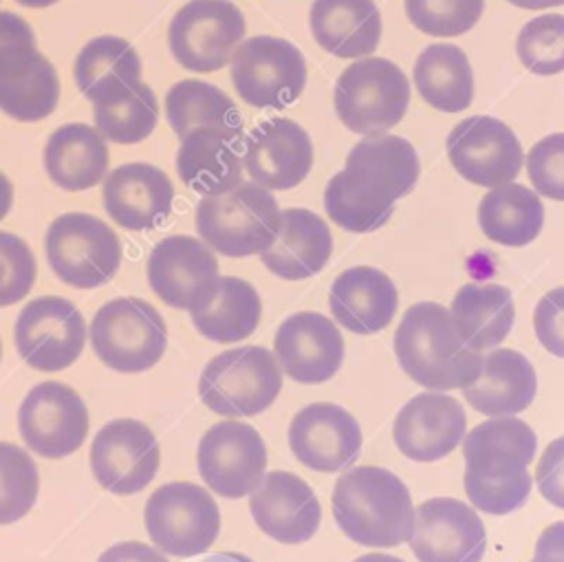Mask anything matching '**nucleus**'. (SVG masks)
<instances>
[{
	"instance_id": "nucleus-49",
	"label": "nucleus",
	"mask_w": 564,
	"mask_h": 562,
	"mask_svg": "<svg viewBox=\"0 0 564 562\" xmlns=\"http://www.w3.org/2000/svg\"><path fill=\"white\" fill-rule=\"evenodd\" d=\"M535 555L564 562V520L549 525L540 533V538L535 542Z\"/></svg>"
},
{
	"instance_id": "nucleus-51",
	"label": "nucleus",
	"mask_w": 564,
	"mask_h": 562,
	"mask_svg": "<svg viewBox=\"0 0 564 562\" xmlns=\"http://www.w3.org/2000/svg\"><path fill=\"white\" fill-rule=\"evenodd\" d=\"M507 2H511L513 7H520V9H546V7L564 4V0H507Z\"/></svg>"
},
{
	"instance_id": "nucleus-14",
	"label": "nucleus",
	"mask_w": 564,
	"mask_h": 562,
	"mask_svg": "<svg viewBox=\"0 0 564 562\" xmlns=\"http://www.w3.org/2000/svg\"><path fill=\"white\" fill-rule=\"evenodd\" d=\"M218 260L212 249L187 234L159 240L148 258V282L172 309L196 311L218 287Z\"/></svg>"
},
{
	"instance_id": "nucleus-15",
	"label": "nucleus",
	"mask_w": 564,
	"mask_h": 562,
	"mask_svg": "<svg viewBox=\"0 0 564 562\" xmlns=\"http://www.w3.org/2000/svg\"><path fill=\"white\" fill-rule=\"evenodd\" d=\"M198 474L223 498L251 494L267 469V447L253 425L220 421L198 443Z\"/></svg>"
},
{
	"instance_id": "nucleus-50",
	"label": "nucleus",
	"mask_w": 564,
	"mask_h": 562,
	"mask_svg": "<svg viewBox=\"0 0 564 562\" xmlns=\"http://www.w3.org/2000/svg\"><path fill=\"white\" fill-rule=\"evenodd\" d=\"M11 205H13V185L7 179V174L0 172V220L9 214Z\"/></svg>"
},
{
	"instance_id": "nucleus-5",
	"label": "nucleus",
	"mask_w": 564,
	"mask_h": 562,
	"mask_svg": "<svg viewBox=\"0 0 564 562\" xmlns=\"http://www.w3.org/2000/svg\"><path fill=\"white\" fill-rule=\"evenodd\" d=\"M280 227V207L271 190L238 183L229 192L203 196L196 205V231L207 247L229 258L262 253Z\"/></svg>"
},
{
	"instance_id": "nucleus-19",
	"label": "nucleus",
	"mask_w": 564,
	"mask_h": 562,
	"mask_svg": "<svg viewBox=\"0 0 564 562\" xmlns=\"http://www.w3.org/2000/svg\"><path fill=\"white\" fill-rule=\"evenodd\" d=\"M410 549L419 562H480L487 547L478 514L456 498H430L414 511Z\"/></svg>"
},
{
	"instance_id": "nucleus-20",
	"label": "nucleus",
	"mask_w": 564,
	"mask_h": 562,
	"mask_svg": "<svg viewBox=\"0 0 564 562\" xmlns=\"http://www.w3.org/2000/svg\"><path fill=\"white\" fill-rule=\"evenodd\" d=\"M242 167L267 190H291L313 167L311 137L293 119H264L242 139Z\"/></svg>"
},
{
	"instance_id": "nucleus-34",
	"label": "nucleus",
	"mask_w": 564,
	"mask_h": 562,
	"mask_svg": "<svg viewBox=\"0 0 564 562\" xmlns=\"http://www.w3.org/2000/svg\"><path fill=\"white\" fill-rule=\"evenodd\" d=\"M452 320L460 337L474 348H494L505 342L513 326L516 309L507 287L469 282L452 300Z\"/></svg>"
},
{
	"instance_id": "nucleus-37",
	"label": "nucleus",
	"mask_w": 564,
	"mask_h": 562,
	"mask_svg": "<svg viewBox=\"0 0 564 562\" xmlns=\"http://www.w3.org/2000/svg\"><path fill=\"white\" fill-rule=\"evenodd\" d=\"M419 95L441 112H460L474 99V75L467 53L456 44L425 46L414 64Z\"/></svg>"
},
{
	"instance_id": "nucleus-56",
	"label": "nucleus",
	"mask_w": 564,
	"mask_h": 562,
	"mask_svg": "<svg viewBox=\"0 0 564 562\" xmlns=\"http://www.w3.org/2000/svg\"><path fill=\"white\" fill-rule=\"evenodd\" d=\"M0 357H2V346H0Z\"/></svg>"
},
{
	"instance_id": "nucleus-9",
	"label": "nucleus",
	"mask_w": 564,
	"mask_h": 562,
	"mask_svg": "<svg viewBox=\"0 0 564 562\" xmlns=\"http://www.w3.org/2000/svg\"><path fill=\"white\" fill-rule=\"evenodd\" d=\"M44 249L53 273L75 289L106 284L121 264L119 236L86 212L57 216L46 229Z\"/></svg>"
},
{
	"instance_id": "nucleus-40",
	"label": "nucleus",
	"mask_w": 564,
	"mask_h": 562,
	"mask_svg": "<svg viewBox=\"0 0 564 562\" xmlns=\"http://www.w3.org/2000/svg\"><path fill=\"white\" fill-rule=\"evenodd\" d=\"M40 474L33 458L13 443L0 441V525L24 518L37 500Z\"/></svg>"
},
{
	"instance_id": "nucleus-26",
	"label": "nucleus",
	"mask_w": 564,
	"mask_h": 562,
	"mask_svg": "<svg viewBox=\"0 0 564 562\" xmlns=\"http://www.w3.org/2000/svg\"><path fill=\"white\" fill-rule=\"evenodd\" d=\"M242 139L225 128H194L176 152L178 179L203 196L229 192L242 183Z\"/></svg>"
},
{
	"instance_id": "nucleus-33",
	"label": "nucleus",
	"mask_w": 564,
	"mask_h": 562,
	"mask_svg": "<svg viewBox=\"0 0 564 562\" xmlns=\"http://www.w3.org/2000/svg\"><path fill=\"white\" fill-rule=\"evenodd\" d=\"M73 75L79 93L95 104L139 84L141 57L128 40L97 35L77 53Z\"/></svg>"
},
{
	"instance_id": "nucleus-36",
	"label": "nucleus",
	"mask_w": 564,
	"mask_h": 562,
	"mask_svg": "<svg viewBox=\"0 0 564 562\" xmlns=\"http://www.w3.org/2000/svg\"><path fill=\"white\" fill-rule=\"evenodd\" d=\"M196 331L218 344H236L247 339L260 324L262 302L253 284L236 275H220L214 298L189 311Z\"/></svg>"
},
{
	"instance_id": "nucleus-23",
	"label": "nucleus",
	"mask_w": 564,
	"mask_h": 562,
	"mask_svg": "<svg viewBox=\"0 0 564 562\" xmlns=\"http://www.w3.org/2000/svg\"><path fill=\"white\" fill-rule=\"evenodd\" d=\"M467 417L463 406L443 392H421L397 414L392 439L397 450L419 463L447 456L463 439Z\"/></svg>"
},
{
	"instance_id": "nucleus-29",
	"label": "nucleus",
	"mask_w": 564,
	"mask_h": 562,
	"mask_svg": "<svg viewBox=\"0 0 564 562\" xmlns=\"http://www.w3.org/2000/svg\"><path fill=\"white\" fill-rule=\"evenodd\" d=\"M328 304L344 328L372 335L392 322L399 293L383 271L375 267H352L335 278Z\"/></svg>"
},
{
	"instance_id": "nucleus-4",
	"label": "nucleus",
	"mask_w": 564,
	"mask_h": 562,
	"mask_svg": "<svg viewBox=\"0 0 564 562\" xmlns=\"http://www.w3.org/2000/svg\"><path fill=\"white\" fill-rule=\"evenodd\" d=\"M333 516L350 540L397 547L412 536L414 505L403 480L377 465L346 469L333 489Z\"/></svg>"
},
{
	"instance_id": "nucleus-22",
	"label": "nucleus",
	"mask_w": 564,
	"mask_h": 562,
	"mask_svg": "<svg viewBox=\"0 0 564 562\" xmlns=\"http://www.w3.org/2000/svg\"><path fill=\"white\" fill-rule=\"evenodd\" d=\"M273 350L280 368L293 381L322 383L344 361V337L326 315L300 311L278 326Z\"/></svg>"
},
{
	"instance_id": "nucleus-43",
	"label": "nucleus",
	"mask_w": 564,
	"mask_h": 562,
	"mask_svg": "<svg viewBox=\"0 0 564 562\" xmlns=\"http://www.w3.org/2000/svg\"><path fill=\"white\" fill-rule=\"evenodd\" d=\"M37 262L31 247L11 231H0V306H11L33 289Z\"/></svg>"
},
{
	"instance_id": "nucleus-13",
	"label": "nucleus",
	"mask_w": 564,
	"mask_h": 562,
	"mask_svg": "<svg viewBox=\"0 0 564 562\" xmlns=\"http://www.w3.org/2000/svg\"><path fill=\"white\" fill-rule=\"evenodd\" d=\"M13 339L18 355L35 370L57 372L68 368L84 350L86 322L66 298L42 295L18 315Z\"/></svg>"
},
{
	"instance_id": "nucleus-52",
	"label": "nucleus",
	"mask_w": 564,
	"mask_h": 562,
	"mask_svg": "<svg viewBox=\"0 0 564 562\" xmlns=\"http://www.w3.org/2000/svg\"><path fill=\"white\" fill-rule=\"evenodd\" d=\"M203 562H253V560L242 555V553H227V551H223V553L207 555Z\"/></svg>"
},
{
	"instance_id": "nucleus-45",
	"label": "nucleus",
	"mask_w": 564,
	"mask_h": 562,
	"mask_svg": "<svg viewBox=\"0 0 564 562\" xmlns=\"http://www.w3.org/2000/svg\"><path fill=\"white\" fill-rule=\"evenodd\" d=\"M533 331L538 342L555 357L564 359V287L544 293L533 309Z\"/></svg>"
},
{
	"instance_id": "nucleus-11",
	"label": "nucleus",
	"mask_w": 564,
	"mask_h": 562,
	"mask_svg": "<svg viewBox=\"0 0 564 562\" xmlns=\"http://www.w3.org/2000/svg\"><path fill=\"white\" fill-rule=\"evenodd\" d=\"M229 64L236 93L253 108H286L306 86L304 55L282 37H247L236 46Z\"/></svg>"
},
{
	"instance_id": "nucleus-46",
	"label": "nucleus",
	"mask_w": 564,
	"mask_h": 562,
	"mask_svg": "<svg viewBox=\"0 0 564 562\" xmlns=\"http://www.w3.org/2000/svg\"><path fill=\"white\" fill-rule=\"evenodd\" d=\"M538 491L551 505L564 509V436H557L542 452L535 467Z\"/></svg>"
},
{
	"instance_id": "nucleus-44",
	"label": "nucleus",
	"mask_w": 564,
	"mask_h": 562,
	"mask_svg": "<svg viewBox=\"0 0 564 562\" xmlns=\"http://www.w3.org/2000/svg\"><path fill=\"white\" fill-rule=\"evenodd\" d=\"M527 172L540 196L564 201V132L546 134L529 150Z\"/></svg>"
},
{
	"instance_id": "nucleus-32",
	"label": "nucleus",
	"mask_w": 564,
	"mask_h": 562,
	"mask_svg": "<svg viewBox=\"0 0 564 562\" xmlns=\"http://www.w3.org/2000/svg\"><path fill=\"white\" fill-rule=\"evenodd\" d=\"M460 390L474 410L489 417H509L522 412L533 401L538 379L522 353L498 348L482 359L480 375Z\"/></svg>"
},
{
	"instance_id": "nucleus-31",
	"label": "nucleus",
	"mask_w": 564,
	"mask_h": 562,
	"mask_svg": "<svg viewBox=\"0 0 564 562\" xmlns=\"http://www.w3.org/2000/svg\"><path fill=\"white\" fill-rule=\"evenodd\" d=\"M308 24L315 42L335 57H368L381 40L375 0H313Z\"/></svg>"
},
{
	"instance_id": "nucleus-39",
	"label": "nucleus",
	"mask_w": 564,
	"mask_h": 562,
	"mask_svg": "<svg viewBox=\"0 0 564 562\" xmlns=\"http://www.w3.org/2000/svg\"><path fill=\"white\" fill-rule=\"evenodd\" d=\"M95 128L112 143H141L159 121V101L154 90L139 82L132 88L93 104Z\"/></svg>"
},
{
	"instance_id": "nucleus-35",
	"label": "nucleus",
	"mask_w": 564,
	"mask_h": 562,
	"mask_svg": "<svg viewBox=\"0 0 564 562\" xmlns=\"http://www.w3.org/2000/svg\"><path fill=\"white\" fill-rule=\"evenodd\" d=\"M478 225L489 240L505 247H522L542 231L544 205L538 192L518 183H505L491 187L480 198Z\"/></svg>"
},
{
	"instance_id": "nucleus-38",
	"label": "nucleus",
	"mask_w": 564,
	"mask_h": 562,
	"mask_svg": "<svg viewBox=\"0 0 564 562\" xmlns=\"http://www.w3.org/2000/svg\"><path fill=\"white\" fill-rule=\"evenodd\" d=\"M165 117L172 132L183 139L194 128H225L242 132V117L234 99L218 86L200 79H181L165 93Z\"/></svg>"
},
{
	"instance_id": "nucleus-2",
	"label": "nucleus",
	"mask_w": 564,
	"mask_h": 562,
	"mask_svg": "<svg viewBox=\"0 0 564 562\" xmlns=\"http://www.w3.org/2000/svg\"><path fill=\"white\" fill-rule=\"evenodd\" d=\"M535 450V432L518 417H491L471 428L463 441L469 502L494 516L522 507L531 491L527 465Z\"/></svg>"
},
{
	"instance_id": "nucleus-21",
	"label": "nucleus",
	"mask_w": 564,
	"mask_h": 562,
	"mask_svg": "<svg viewBox=\"0 0 564 562\" xmlns=\"http://www.w3.org/2000/svg\"><path fill=\"white\" fill-rule=\"evenodd\" d=\"M357 419L335 403H308L289 425V447L295 458L315 472H339L361 452Z\"/></svg>"
},
{
	"instance_id": "nucleus-6",
	"label": "nucleus",
	"mask_w": 564,
	"mask_h": 562,
	"mask_svg": "<svg viewBox=\"0 0 564 562\" xmlns=\"http://www.w3.org/2000/svg\"><path fill=\"white\" fill-rule=\"evenodd\" d=\"M333 104L339 121L364 137L394 128L410 104V82L383 57H359L335 82Z\"/></svg>"
},
{
	"instance_id": "nucleus-8",
	"label": "nucleus",
	"mask_w": 564,
	"mask_h": 562,
	"mask_svg": "<svg viewBox=\"0 0 564 562\" xmlns=\"http://www.w3.org/2000/svg\"><path fill=\"white\" fill-rule=\"evenodd\" d=\"M95 355L117 372H143L165 353V320L148 300L117 298L106 302L90 322Z\"/></svg>"
},
{
	"instance_id": "nucleus-53",
	"label": "nucleus",
	"mask_w": 564,
	"mask_h": 562,
	"mask_svg": "<svg viewBox=\"0 0 564 562\" xmlns=\"http://www.w3.org/2000/svg\"><path fill=\"white\" fill-rule=\"evenodd\" d=\"M352 562H403V560H399L394 555H386V553H368V555H361Z\"/></svg>"
},
{
	"instance_id": "nucleus-54",
	"label": "nucleus",
	"mask_w": 564,
	"mask_h": 562,
	"mask_svg": "<svg viewBox=\"0 0 564 562\" xmlns=\"http://www.w3.org/2000/svg\"><path fill=\"white\" fill-rule=\"evenodd\" d=\"M15 2L22 4V7H31V9H44V7H51L59 0H15Z\"/></svg>"
},
{
	"instance_id": "nucleus-7",
	"label": "nucleus",
	"mask_w": 564,
	"mask_h": 562,
	"mask_svg": "<svg viewBox=\"0 0 564 562\" xmlns=\"http://www.w3.org/2000/svg\"><path fill=\"white\" fill-rule=\"evenodd\" d=\"M282 388V370L262 346L229 348L200 372V401L223 417H256L264 412Z\"/></svg>"
},
{
	"instance_id": "nucleus-17",
	"label": "nucleus",
	"mask_w": 564,
	"mask_h": 562,
	"mask_svg": "<svg viewBox=\"0 0 564 562\" xmlns=\"http://www.w3.org/2000/svg\"><path fill=\"white\" fill-rule=\"evenodd\" d=\"M447 156L465 181L482 187L511 183L524 161L516 132L487 115H471L452 128Z\"/></svg>"
},
{
	"instance_id": "nucleus-12",
	"label": "nucleus",
	"mask_w": 564,
	"mask_h": 562,
	"mask_svg": "<svg viewBox=\"0 0 564 562\" xmlns=\"http://www.w3.org/2000/svg\"><path fill=\"white\" fill-rule=\"evenodd\" d=\"M245 18L229 0H189L167 26L174 60L194 73H214L229 64L245 37Z\"/></svg>"
},
{
	"instance_id": "nucleus-10",
	"label": "nucleus",
	"mask_w": 564,
	"mask_h": 562,
	"mask_svg": "<svg viewBox=\"0 0 564 562\" xmlns=\"http://www.w3.org/2000/svg\"><path fill=\"white\" fill-rule=\"evenodd\" d=\"M143 520L159 551L176 558L205 553L220 531L216 500L207 489L187 480L154 489L145 502Z\"/></svg>"
},
{
	"instance_id": "nucleus-27",
	"label": "nucleus",
	"mask_w": 564,
	"mask_h": 562,
	"mask_svg": "<svg viewBox=\"0 0 564 562\" xmlns=\"http://www.w3.org/2000/svg\"><path fill=\"white\" fill-rule=\"evenodd\" d=\"M59 101V77L37 46L0 48V110L18 121H40Z\"/></svg>"
},
{
	"instance_id": "nucleus-16",
	"label": "nucleus",
	"mask_w": 564,
	"mask_h": 562,
	"mask_svg": "<svg viewBox=\"0 0 564 562\" xmlns=\"http://www.w3.org/2000/svg\"><path fill=\"white\" fill-rule=\"evenodd\" d=\"M88 410L66 383L33 386L18 412V428L29 450L44 458H62L82 447L88 434Z\"/></svg>"
},
{
	"instance_id": "nucleus-41",
	"label": "nucleus",
	"mask_w": 564,
	"mask_h": 562,
	"mask_svg": "<svg viewBox=\"0 0 564 562\" xmlns=\"http://www.w3.org/2000/svg\"><path fill=\"white\" fill-rule=\"evenodd\" d=\"M516 53L527 71L555 75L564 71V15L544 13L529 20L516 40Z\"/></svg>"
},
{
	"instance_id": "nucleus-47",
	"label": "nucleus",
	"mask_w": 564,
	"mask_h": 562,
	"mask_svg": "<svg viewBox=\"0 0 564 562\" xmlns=\"http://www.w3.org/2000/svg\"><path fill=\"white\" fill-rule=\"evenodd\" d=\"M97 562H170V560L145 542L128 540V542H117L108 547Z\"/></svg>"
},
{
	"instance_id": "nucleus-28",
	"label": "nucleus",
	"mask_w": 564,
	"mask_h": 562,
	"mask_svg": "<svg viewBox=\"0 0 564 562\" xmlns=\"http://www.w3.org/2000/svg\"><path fill=\"white\" fill-rule=\"evenodd\" d=\"M333 253V236L324 218L304 207L280 212L273 242L262 251V264L282 280H304L319 273Z\"/></svg>"
},
{
	"instance_id": "nucleus-18",
	"label": "nucleus",
	"mask_w": 564,
	"mask_h": 562,
	"mask_svg": "<svg viewBox=\"0 0 564 562\" xmlns=\"http://www.w3.org/2000/svg\"><path fill=\"white\" fill-rule=\"evenodd\" d=\"M161 463L154 432L137 419H115L93 439L90 467L97 483L119 496L137 494L152 483Z\"/></svg>"
},
{
	"instance_id": "nucleus-1",
	"label": "nucleus",
	"mask_w": 564,
	"mask_h": 562,
	"mask_svg": "<svg viewBox=\"0 0 564 562\" xmlns=\"http://www.w3.org/2000/svg\"><path fill=\"white\" fill-rule=\"evenodd\" d=\"M419 174L421 163L408 139L366 137L350 148L346 167L330 176L324 192L326 214L346 231H375L390 220L394 201L414 190Z\"/></svg>"
},
{
	"instance_id": "nucleus-48",
	"label": "nucleus",
	"mask_w": 564,
	"mask_h": 562,
	"mask_svg": "<svg viewBox=\"0 0 564 562\" xmlns=\"http://www.w3.org/2000/svg\"><path fill=\"white\" fill-rule=\"evenodd\" d=\"M2 46H37L31 24L11 11H0V48Z\"/></svg>"
},
{
	"instance_id": "nucleus-25",
	"label": "nucleus",
	"mask_w": 564,
	"mask_h": 562,
	"mask_svg": "<svg viewBox=\"0 0 564 562\" xmlns=\"http://www.w3.org/2000/svg\"><path fill=\"white\" fill-rule=\"evenodd\" d=\"M101 201L117 225L130 231H145L170 216L174 185L156 165L123 163L106 174Z\"/></svg>"
},
{
	"instance_id": "nucleus-24",
	"label": "nucleus",
	"mask_w": 564,
	"mask_h": 562,
	"mask_svg": "<svg viewBox=\"0 0 564 562\" xmlns=\"http://www.w3.org/2000/svg\"><path fill=\"white\" fill-rule=\"evenodd\" d=\"M249 509L256 525L282 544L306 542L322 520V507L311 485L282 469L264 474L251 491Z\"/></svg>"
},
{
	"instance_id": "nucleus-42",
	"label": "nucleus",
	"mask_w": 564,
	"mask_h": 562,
	"mask_svg": "<svg viewBox=\"0 0 564 562\" xmlns=\"http://www.w3.org/2000/svg\"><path fill=\"white\" fill-rule=\"evenodd\" d=\"M408 20L425 35L467 33L482 15L485 0H403Z\"/></svg>"
},
{
	"instance_id": "nucleus-3",
	"label": "nucleus",
	"mask_w": 564,
	"mask_h": 562,
	"mask_svg": "<svg viewBox=\"0 0 564 562\" xmlns=\"http://www.w3.org/2000/svg\"><path fill=\"white\" fill-rule=\"evenodd\" d=\"M394 355L403 372L430 390L469 386L485 359L460 337L449 309L438 302H416L403 313L394 333Z\"/></svg>"
},
{
	"instance_id": "nucleus-55",
	"label": "nucleus",
	"mask_w": 564,
	"mask_h": 562,
	"mask_svg": "<svg viewBox=\"0 0 564 562\" xmlns=\"http://www.w3.org/2000/svg\"><path fill=\"white\" fill-rule=\"evenodd\" d=\"M531 562H557V560H551V558H538V555H535Z\"/></svg>"
},
{
	"instance_id": "nucleus-30",
	"label": "nucleus",
	"mask_w": 564,
	"mask_h": 562,
	"mask_svg": "<svg viewBox=\"0 0 564 562\" xmlns=\"http://www.w3.org/2000/svg\"><path fill=\"white\" fill-rule=\"evenodd\" d=\"M48 179L68 192H82L101 183L108 174V141L95 126L73 121L59 126L44 145Z\"/></svg>"
}]
</instances>
